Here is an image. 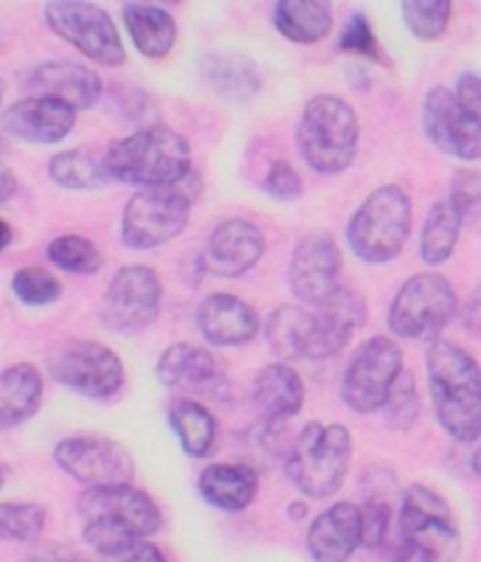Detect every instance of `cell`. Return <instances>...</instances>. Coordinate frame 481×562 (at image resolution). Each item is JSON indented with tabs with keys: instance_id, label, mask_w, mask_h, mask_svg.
<instances>
[{
	"instance_id": "cell-1",
	"label": "cell",
	"mask_w": 481,
	"mask_h": 562,
	"mask_svg": "<svg viewBox=\"0 0 481 562\" xmlns=\"http://www.w3.org/2000/svg\"><path fill=\"white\" fill-rule=\"evenodd\" d=\"M366 304L355 290L338 288L315 307H279L268 315L265 335L282 360H327L353 340Z\"/></svg>"
},
{
	"instance_id": "cell-2",
	"label": "cell",
	"mask_w": 481,
	"mask_h": 562,
	"mask_svg": "<svg viewBox=\"0 0 481 562\" xmlns=\"http://www.w3.org/2000/svg\"><path fill=\"white\" fill-rule=\"evenodd\" d=\"M428 383L445 434L459 445H476L481 436V371L473 355L434 338L428 346Z\"/></svg>"
},
{
	"instance_id": "cell-3",
	"label": "cell",
	"mask_w": 481,
	"mask_h": 562,
	"mask_svg": "<svg viewBox=\"0 0 481 562\" xmlns=\"http://www.w3.org/2000/svg\"><path fill=\"white\" fill-rule=\"evenodd\" d=\"M383 549L389 562H454L462 551V531L439 492L414 484L403 495L398 535Z\"/></svg>"
},
{
	"instance_id": "cell-4",
	"label": "cell",
	"mask_w": 481,
	"mask_h": 562,
	"mask_svg": "<svg viewBox=\"0 0 481 562\" xmlns=\"http://www.w3.org/2000/svg\"><path fill=\"white\" fill-rule=\"evenodd\" d=\"M104 167L110 180L155 189L175 186L192 175V147L172 127H144L104 147Z\"/></svg>"
},
{
	"instance_id": "cell-5",
	"label": "cell",
	"mask_w": 481,
	"mask_h": 562,
	"mask_svg": "<svg viewBox=\"0 0 481 562\" xmlns=\"http://www.w3.org/2000/svg\"><path fill=\"white\" fill-rule=\"evenodd\" d=\"M353 464V434L333 422H310L290 445L284 475L304 498L324 501L338 495Z\"/></svg>"
},
{
	"instance_id": "cell-6",
	"label": "cell",
	"mask_w": 481,
	"mask_h": 562,
	"mask_svg": "<svg viewBox=\"0 0 481 562\" xmlns=\"http://www.w3.org/2000/svg\"><path fill=\"white\" fill-rule=\"evenodd\" d=\"M358 115L344 99L321 93L304 104L295 127V144L315 175L347 172L358 155Z\"/></svg>"
},
{
	"instance_id": "cell-7",
	"label": "cell",
	"mask_w": 481,
	"mask_h": 562,
	"mask_svg": "<svg viewBox=\"0 0 481 562\" xmlns=\"http://www.w3.org/2000/svg\"><path fill=\"white\" fill-rule=\"evenodd\" d=\"M198 198L194 172L175 186L138 189L122 217V243L130 250H155L183 234Z\"/></svg>"
},
{
	"instance_id": "cell-8",
	"label": "cell",
	"mask_w": 481,
	"mask_h": 562,
	"mask_svg": "<svg viewBox=\"0 0 481 562\" xmlns=\"http://www.w3.org/2000/svg\"><path fill=\"white\" fill-rule=\"evenodd\" d=\"M411 237V200L400 186H380L347 225L349 250L366 265H385Z\"/></svg>"
},
{
	"instance_id": "cell-9",
	"label": "cell",
	"mask_w": 481,
	"mask_h": 562,
	"mask_svg": "<svg viewBox=\"0 0 481 562\" xmlns=\"http://www.w3.org/2000/svg\"><path fill=\"white\" fill-rule=\"evenodd\" d=\"M459 313V295L443 273H417L398 290L389 329L403 340H434Z\"/></svg>"
},
{
	"instance_id": "cell-10",
	"label": "cell",
	"mask_w": 481,
	"mask_h": 562,
	"mask_svg": "<svg viewBox=\"0 0 481 562\" xmlns=\"http://www.w3.org/2000/svg\"><path fill=\"white\" fill-rule=\"evenodd\" d=\"M48 371L63 389L88 400H113L124 385L122 358L99 340H65L48 355Z\"/></svg>"
},
{
	"instance_id": "cell-11",
	"label": "cell",
	"mask_w": 481,
	"mask_h": 562,
	"mask_svg": "<svg viewBox=\"0 0 481 562\" xmlns=\"http://www.w3.org/2000/svg\"><path fill=\"white\" fill-rule=\"evenodd\" d=\"M43 14L48 29L59 40L74 45L79 54H85L90 63L116 68L127 59L122 34L102 7L82 3V0H77V3L74 0H54V3H45Z\"/></svg>"
},
{
	"instance_id": "cell-12",
	"label": "cell",
	"mask_w": 481,
	"mask_h": 562,
	"mask_svg": "<svg viewBox=\"0 0 481 562\" xmlns=\"http://www.w3.org/2000/svg\"><path fill=\"white\" fill-rule=\"evenodd\" d=\"M400 371H403V351L398 340L374 335L355 349L340 380V400L355 414H374L383 408L385 394L392 391Z\"/></svg>"
},
{
	"instance_id": "cell-13",
	"label": "cell",
	"mask_w": 481,
	"mask_h": 562,
	"mask_svg": "<svg viewBox=\"0 0 481 562\" xmlns=\"http://www.w3.org/2000/svg\"><path fill=\"white\" fill-rule=\"evenodd\" d=\"M54 461L65 475L88 490L133 484L135 461L124 445L99 434L65 436L54 445Z\"/></svg>"
},
{
	"instance_id": "cell-14",
	"label": "cell",
	"mask_w": 481,
	"mask_h": 562,
	"mask_svg": "<svg viewBox=\"0 0 481 562\" xmlns=\"http://www.w3.org/2000/svg\"><path fill=\"white\" fill-rule=\"evenodd\" d=\"M160 301L164 290L158 273L144 265H130L110 279L99 307V321L108 333L135 335L158 318Z\"/></svg>"
},
{
	"instance_id": "cell-15",
	"label": "cell",
	"mask_w": 481,
	"mask_h": 562,
	"mask_svg": "<svg viewBox=\"0 0 481 562\" xmlns=\"http://www.w3.org/2000/svg\"><path fill=\"white\" fill-rule=\"evenodd\" d=\"M423 127L439 153L473 164L481 155V119L465 113L454 99V90L437 85L425 93Z\"/></svg>"
},
{
	"instance_id": "cell-16",
	"label": "cell",
	"mask_w": 481,
	"mask_h": 562,
	"mask_svg": "<svg viewBox=\"0 0 481 562\" xmlns=\"http://www.w3.org/2000/svg\"><path fill=\"white\" fill-rule=\"evenodd\" d=\"M340 250L329 234H307L295 245L290 259V293L302 301V307H315L340 288Z\"/></svg>"
},
{
	"instance_id": "cell-17",
	"label": "cell",
	"mask_w": 481,
	"mask_h": 562,
	"mask_svg": "<svg viewBox=\"0 0 481 562\" xmlns=\"http://www.w3.org/2000/svg\"><path fill=\"white\" fill-rule=\"evenodd\" d=\"M26 88L32 90V97L52 99L74 113L93 108L102 97V79L97 70L71 63V59L34 65L26 74Z\"/></svg>"
},
{
	"instance_id": "cell-18",
	"label": "cell",
	"mask_w": 481,
	"mask_h": 562,
	"mask_svg": "<svg viewBox=\"0 0 481 562\" xmlns=\"http://www.w3.org/2000/svg\"><path fill=\"white\" fill-rule=\"evenodd\" d=\"M79 515L90 518H116L124 520L142 540H149L160 529L164 518L160 509L144 490H135L133 484L124 486H102V490H85L77 504Z\"/></svg>"
},
{
	"instance_id": "cell-19",
	"label": "cell",
	"mask_w": 481,
	"mask_h": 562,
	"mask_svg": "<svg viewBox=\"0 0 481 562\" xmlns=\"http://www.w3.org/2000/svg\"><path fill=\"white\" fill-rule=\"evenodd\" d=\"M265 254V234L248 220H225L212 231L203 254L205 273L220 279H239Z\"/></svg>"
},
{
	"instance_id": "cell-20",
	"label": "cell",
	"mask_w": 481,
	"mask_h": 562,
	"mask_svg": "<svg viewBox=\"0 0 481 562\" xmlns=\"http://www.w3.org/2000/svg\"><path fill=\"white\" fill-rule=\"evenodd\" d=\"M360 549V509L338 501L324 509L307 529V554L313 562H349Z\"/></svg>"
},
{
	"instance_id": "cell-21",
	"label": "cell",
	"mask_w": 481,
	"mask_h": 562,
	"mask_svg": "<svg viewBox=\"0 0 481 562\" xmlns=\"http://www.w3.org/2000/svg\"><path fill=\"white\" fill-rule=\"evenodd\" d=\"M259 315L248 301L228 293H214L200 301L198 329L212 346H243L257 338Z\"/></svg>"
},
{
	"instance_id": "cell-22",
	"label": "cell",
	"mask_w": 481,
	"mask_h": 562,
	"mask_svg": "<svg viewBox=\"0 0 481 562\" xmlns=\"http://www.w3.org/2000/svg\"><path fill=\"white\" fill-rule=\"evenodd\" d=\"M77 124V113L63 104L43 97H29L9 104L3 113V130L12 138L29 140V144H57L71 133Z\"/></svg>"
},
{
	"instance_id": "cell-23",
	"label": "cell",
	"mask_w": 481,
	"mask_h": 562,
	"mask_svg": "<svg viewBox=\"0 0 481 562\" xmlns=\"http://www.w3.org/2000/svg\"><path fill=\"white\" fill-rule=\"evenodd\" d=\"M198 68L205 88L212 90L214 97L225 99V102H250L262 90L259 65L239 52H223V48L220 52H209L200 57Z\"/></svg>"
},
{
	"instance_id": "cell-24",
	"label": "cell",
	"mask_w": 481,
	"mask_h": 562,
	"mask_svg": "<svg viewBox=\"0 0 481 562\" xmlns=\"http://www.w3.org/2000/svg\"><path fill=\"white\" fill-rule=\"evenodd\" d=\"M198 492L214 509L237 515L257 501L259 475L248 464H212L198 475Z\"/></svg>"
},
{
	"instance_id": "cell-25",
	"label": "cell",
	"mask_w": 481,
	"mask_h": 562,
	"mask_svg": "<svg viewBox=\"0 0 481 562\" xmlns=\"http://www.w3.org/2000/svg\"><path fill=\"white\" fill-rule=\"evenodd\" d=\"M254 403L265 422L284 425L304 405V383L288 363H270L254 378Z\"/></svg>"
},
{
	"instance_id": "cell-26",
	"label": "cell",
	"mask_w": 481,
	"mask_h": 562,
	"mask_svg": "<svg viewBox=\"0 0 481 562\" xmlns=\"http://www.w3.org/2000/svg\"><path fill=\"white\" fill-rule=\"evenodd\" d=\"M43 405V374L32 363L0 371V434L32 419Z\"/></svg>"
},
{
	"instance_id": "cell-27",
	"label": "cell",
	"mask_w": 481,
	"mask_h": 562,
	"mask_svg": "<svg viewBox=\"0 0 481 562\" xmlns=\"http://www.w3.org/2000/svg\"><path fill=\"white\" fill-rule=\"evenodd\" d=\"M158 383L175 389V385H189V389H212L223 380L217 358L212 351L200 349L192 344H172L160 351L158 366H155Z\"/></svg>"
},
{
	"instance_id": "cell-28",
	"label": "cell",
	"mask_w": 481,
	"mask_h": 562,
	"mask_svg": "<svg viewBox=\"0 0 481 562\" xmlns=\"http://www.w3.org/2000/svg\"><path fill=\"white\" fill-rule=\"evenodd\" d=\"M122 14L138 54H144L147 59H164L172 54L175 43H178V26L167 9L149 7V3H127Z\"/></svg>"
},
{
	"instance_id": "cell-29",
	"label": "cell",
	"mask_w": 481,
	"mask_h": 562,
	"mask_svg": "<svg viewBox=\"0 0 481 562\" xmlns=\"http://www.w3.org/2000/svg\"><path fill=\"white\" fill-rule=\"evenodd\" d=\"M273 26L290 43L313 45L333 29V7L318 0H279L273 7Z\"/></svg>"
},
{
	"instance_id": "cell-30",
	"label": "cell",
	"mask_w": 481,
	"mask_h": 562,
	"mask_svg": "<svg viewBox=\"0 0 481 562\" xmlns=\"http://www.w3.org/2000/svg\"><path fill=\"white\" fill-rule=\"evenodd\" d=\"M48 178L59 189L71 192H90L110 183L108 167H104V149L99 147H77L65 149L48 160Z\"/></svg>"
},
{
	"instance_id": "cell-31",
	"label": "cell",
	"mask_w": 481,
	"mask_h": 562,
	"mask_svg": "<svg viewBox=\"0 0 481 562\" xmlns=\"http://www.w3.org/2000/svg\"><path fill=\"white\" fill-rule=\"evenodd\" d=\"M167 416L183 453L192 459H205L212 453L214 441H217V419L205 405L194 403V400H172Z\"/></svg>"
},
{
	"instance_id": "cell-32",
	"label": "cell",
	"mask_w": 481,
	"mask_h": 562,
	"mask_svg": "<svg viewBox=\"0 0 481 562\" xmlns=\"http://www.w3.org/2000/svg\"><path fill=\"white\" fill-rule=\"evenodd\" d=\"M459 234H462V220L454 211V205L448 200L430 205L423 231H420L423 262L430 265V268H439V265L448 262L456 250V243H459Z\"/></svg>"
},
{
	"instance_id": "cell-33",
	"label": "cell",
	"mask_w": 481,
	"mask_h": 562,
	"mask_svg": "<svg viewBox=\"0 0 481 562\" xmlns=\"http://www.w3.org/2000/svg\"><path fill=\"white\" fill-rule=\"evenodd\" d=\"M48 512L29 501H7L0 504V540L3 543H37L45 531Z\"/></svg>"
},
{
	"instance_id": "cell-34",
	"label": "cell",
	"mask_w": 481,
	"mask_h": 562,
	"mask_svg": "<svg viewBox=\"0 0 481 562\" xmlns=\"http://www.w3.org/2000/svg\"><path fill=\"white\" fill-rule=\"evenodd\" d=\"M450 0H405L400 7L403 23L417 40H439L450 23Z\"/></svg>"
},
{
	"instance_id": "cell-35",
	"label": "cell",
	"mask_w": 481,
	"mask_h": 562,
	"mask_svg": "<svg viewBox=\"0 0 481 562\" xmlns=\"http://www.w3.org/2000/svg\"><path fill=\"white\" fill-rule=\"evenodd\" d=\"M48 259L54 262V268L68 270V273L90 276L102 268V254L88 237H79V234H65L57 237L48 245Z\"/></svg>"
},
{
	"instance_id": "cell-36",
	"label": "cell",
	"mask_w": 481,
	"mask_h": 562,
	"mask_svg": "<svg viewBox=\"0 0 481 562\" xmlns=\"http://www.w3.org/2000/svg\"><path fill=\"white\" fill-rule=\"evenodd\" d=\"M82 540L90 546V549L97 551L99 557H110V560H116L122 557L124 551L133 549L142 537L135 535L124 520L116 518H90L85 520L82 529Z\"/></svg>"
},
{
	"instance_id": "cell-37",
	"label": "cell",
	"mask_w": 481,
	"mask_h": 562,
	"mask_svg": "<svg viewBox=\"0 0 481 562\" xmlns=\"http://www.w3.org/2000/svg\"><path fill=\"white\" fill-rule=\"evenodd\" d=\"M12 293L23 307H48L63 299V281L43 268H20L12 276Z\"/></svg>"
},
{
	"instance_id": "cell-38",
	"label": "cell",
	"mask_w": 481,
	"mask_h": 562,
	"mask_svg": "<svg viewBox=\"0 0 481 562\" xmlns=\"http://www.w3.org/2000/svg\"><path fill=\"white\" fill-rule=\"evenodd\" d=\"M380 411H383L385 425L392 430L414 428V422L420 416V391L414 374L400 371V378L394 380L392 391L385 394V403Z\"/></svg>"
},
{
	"instance_id": "cell-39",
	"label": "cell",
	"mask_w": 481,
	"mask_h": 562,
	"mask_svg": "<svg viewBox=\"0 0 481 562\" xmlns=\"http://www.w3.org/2000/svg\"><path fill=\"white\" fill-rule=\"evenodd\" d=\"M360 509V546L366 549H383L389 543V537H392V520L394 512L392 504L380 495H369Z\"/></svg>"
},
{
	"instance_id": "cell-40",
	"label": "cell",
	"mask_w": 481,
	"mask_h": 562,
	"mask_svg": "<svg viewBox=\"0 0 481 562\" xmlns=\"http://www.w3.org/2000/svg\"><path fill=\"white\" fill-rule=\"evenodd\" d=\"M340 48L349 54H360V57L366 59H374V63L383 59V54H380V43L372 32V23H369V18L360 12H355L353 18L347 20V26H344V32H340Z\"/></svg>"
},
{
	"instance_id": "cell-41",
	"label": "cell",
	"mask_w": 481,
	"mask_h": 562,
	"mask_svg": "<svg viewBox=\"0 0 481 562\" xmlns=\"http://www.w3.org/2000/svg\"><path fill=\"white\" fill-rule=\"evenodd\" d=\"M262 189L273 200H282V203H293V200H299L304 194L302 178H299V172L290 167L288 160H273L270 164V169L262 178Z\"/></svg>"
},
{
	"instance_id": "cell-42",
	"label": "cell",
	"mask_w": 481,
	"mask_h": 562,
	"mask_svg": "<svg viewBox=\"0 0 481 562\" xmlns=\"http://www.w3.org/2000/svg\"><path fill=\"white\" fill-rule=\"evenodd\" d=\"M450 205L459 214V220L473 223L479 217V203H481V183L476 172H459L454 178V189H450Z\"/></svg>"
},
{
	"instance_id": "cell-43",
	"label": "cell",
	"mask_w": 481,
	"mask_h": 562,
	"mask_svg": "<svg viewBox=\"0 0 481 562\" xmlns=\"http://www.w3.org/2000/svg\"><path fill=\"white\" fill-rule=\"evenodd\" d=\"M454 99L459 102V108H462L465 113L481 119V82L473 70H462V74H459L454 88Z\"/></svg>"
},
{
	"instance_id": "cell-44",
	"label": "cell",
	"mask_w": 481,
	"mask_h": 562,
	"mask_svg": "<svg viewBox=\"0 0 481 562\" xmlns=\"http://www.w3.org/2000/svg\"><path fill=\"white\" fill-rule=\"evenodd\" d=\"M119 562H167V554L153 543V540H138L133 549L124 551L122 557H116Z\"/></svg>"
},
{
	"instance_id": "cell-45",
	"label": "cell",
	"mask_w": 481,
	"mask_h": 562,
	"mask_svg": "<svg viewBox=\"0 0 481 562\" xmlns=\"http://www.w3.org/2000/svg\"><path fill=\"white\" fill-rule=\"evenodd\" d=\"M23 562H85L79 554H71V551L65 549H45V551H37V554L26 557Z\"/></svg>"
},
{
	"instance_id": "cell-46",
	"label": "cell",
	"mask_w": 481,
	"mask_h": 562,
	"mask_svg": "<svg viewBox=\"0 0 481 562\" xmlns=\"http://www.w3.org/2000/svg\"><path fill=\"white\" fill-rule=\"evenodd\" d=\"M14 192H18V178H14L12 169L0 160V205L9 203V200L14 198Z\"/></svg>"
},
{
	"instance_id": "cell-47",
	"label": "cell",
	"mask_w": 481,
	"mask_h": 562,
	"mask_svg": "<svg viewBox=\"0 0 481 562\" xmlns=\"http://www.w3.org/2000/svg\"><path fill=\"white\" fill-rule=\"evenodd\" d=\"M288 518L293 520V524H299V520L307 518V504H304L302 498L290 501V504H288Z\"/></svg>"
},
{
	"instance_id": "cell-48",
	"label": "cell",
	"mask_w": 481,
	"mask_h": 562,
	"mask_svg": "<svg viewBox=\"0 0 481 562\" xmlns=\"http://www.w3.org/2000/svg\"><path fill=\"white\" fill-rule=\"evenodd\" d=\"M9 243H12V228H9L7 220L0 217V254L9 248Z\"/></svg>"
},
{
	"instance_id": "cell-49",
	"label": "cell",
	"mask_w": 481,
	"mask_h": 562,
	"mask_svg": "<svg viewBox=\"0 0 481 562\" xmlns=\"http://www.w3.org/2000/svg\"><path fill=\"white\" fill-rule=\"evenodd\" d=\"M3 97H7V85H3V79H0V104H3Z\"/></svg>"
},
{
	"instance_id": "cell-50",
	"label": "cell",
	"mask_w": 481,
	"mask_h": 562,
	"mask_svg": "<svg viewBox=\"0 0 481 562\" xmlns=\"http://www.w3.org/2000/svg\"><path fill=\"white\" fill-rule=\"evenodd\" d=\"M3 481H7V470H3V464H0V490H3Z\"/></svg>"
},
{
	"instance_id": "cell-51",
	"label": "cell",
	"mask_w": 481,
	"mask_h": 562,
	"mask_svg": "<svg viewBox=\"0 0 481 562\" xmlns=\"http://www.w3.org/2000/svg\"><path fill=\"white\" fill-rule=\"evenodd\" d=\"M7 153V140H3V135H0V155Z\"/></svg>"
}]
</instances>
